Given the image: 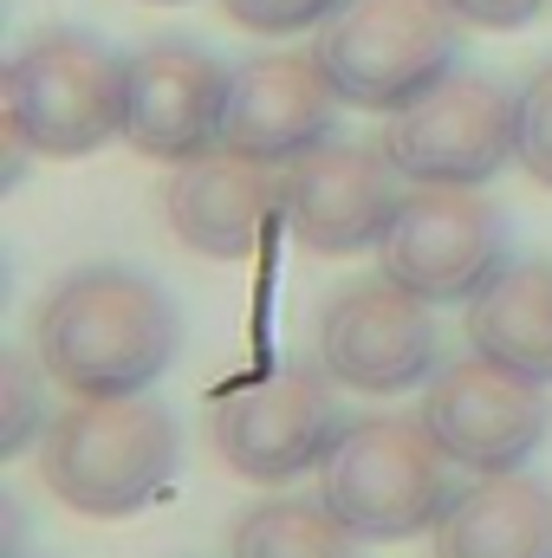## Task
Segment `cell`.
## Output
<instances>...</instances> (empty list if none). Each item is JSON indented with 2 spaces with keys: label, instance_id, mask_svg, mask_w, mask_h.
<instances>
[{
  "label": "cell",
  "instance_id": "obj_13",
  "mask_svg": "<svg viewBox=\"0 0 552 558\" xmlns=\"http://www.w3.org/2000/svg\"><path fill=\"white\" fill-rule=\"evenodd\" d=\"M338 85L319 52H261L228 72V118L221 143L261 162H292L319 143H332L338 124Z\"/></svg>",
  "mask_w": 552,
  "mask_h": 558
},
{
  "label": "cell",
  "instance_id": "obj_18",
  "mask_svg": "<svg viewBox=\"0 0 552 558\" xmlns=\"http://www.w3.org/2000/svg\"><path fill=\"white\" fill-rule=\"evenodd\" d=\"M46 364L7 351L0 357V461L26 454L33 441H46V397H39Z\"/></svg>",
  "mask_w": 552,
  "mask_h": 558
},
{
  "label": "cell",
  "instance_id": "obj_16",
  "mask_svg": "<svg viewBox=\"0 0 552 558\" xmlns=\"http://www.w3.org/2000/svg\"><path fill=\"white\" fill-rule=\"evenodd\" d=\"M468 351L552 384V267L547 260H507L468 299Z\"/></svg>",
  "mask_w": 552,
  "mask_h": 558
},
{
  "label": "cell",
  "instance_id": "obj_11",
  "mask_svg": "<svg viewBox=\"0 0 552 558\" xmlns=\"http://www.w3.org/2000/svg\"><path fill=\"white\" fill-rule=\"evenodd\" d=\"M319 364L358 397H404L435 377V318L429 299L404 292L397 279L345 286L319 318Z\"/></svg>",
  "mask_w": 552,
  "mask_h": 558
},
{
  "label": "cell",
  "instance_id": "obj_19",
  "mask_svg": "<svg viewBox=\"0 0 552 558\" xmlns=\"http://www.w3.org/2000/svg\"><path fill=\"white\" fill-rule=\"evenodd\" d=\"M520 169L552 189V59L520 85Z\"/></svg>",
  "mask_w": 552,
  "mask_h": 558
},
{
  "label": "cell",
  "instance_id": "obj_6",
  "mask_svg": "<svg viewBox=\"0 0 552 558\" xmlns=\"http://www.w3.org/2000/svg\"><path fill=\"white\" fill-rule=\"evenodd\" d=\"M384 156L410 189H481L520 156V92L488 72H448L391 111Z\"/></svg>",
  "mask_w": 552,
  "mask_h": 558
},
{
  "label": "cell",
  "instance_id": "obj_2",
  "mask_svg": "<svg viewBox=\"0 0 552 558\" xmlns=\"http://www.w3.org/2000/svg\"><path fill=\"white\" fill-rule=\"evenodd\" d=\"M176 416L149 397H79L46 422L39 474L59 507L85 520H124L176 474Z\"/></svg>",
  "mask_w": 552,
  "mask_h": 558
},
{
  "label": "cell",
  "instance_id": "obj_3",
  "mask_svg": "<svg viewBox=\"0 0 552 558\" xmlns=\"http://www.w3.org/2000/svg\"><path fill=\"white\" fill-rule=\"evenodd\" d=\"M461 481L448 448L429 435L422 416H364L338 435V448L319 468V500L364 539L391 546L435 533L455 507Z\"/></svg>",
  "mask_w": 552,
  "mask_h": 558
},
{
  "label": "cell",
  "instance_id": "obj_17",
  "mask_svg": "<svg viewBox=\"0 0 552 558\" xmlns=\"http://www.w3.org/2000/svg\"><path fill=\"white\" fill-rule=\"evenodd\" d=\"M228 558H358V533L325 500H261L241 513Z\"/></svg>",
  "mask_w": 552,
  "mask_h": 558
},
{
  "label": "cell",
  "instance_id": "obj_8",
  "mask_svg": "<svg viewBox=\"0 0 552 558\" xmlns=\"http://www.w3.org/2000/svg\"><path fill=\"white\" fill-rule=\"evenodd\" d=\"M377 260L429 305H468L507 267V215L481 189H410Z\"/></svg>",
  "mask_w": 552,
  "mask_h": 558
},
{
  "label": "cell",
  "instance_id": "obj_4",
  "mask_svg": "<svg viewBox=\"0 0 552 558\" xmlns=\"http://www.w3.org/2000/svg\"><path fill=\"white\" fill-rule=\"evenodd\" d=\"M0 118L39 156H92L124 137V59L85 26H52L7 59Z\"/></svg>",
  "mask_w": 552,
  "mask_h": 558
},
{
  "label": "cell",
  "instance_id": "obj_10",
  "mask_svg": "<svg viewBox=\"0 0 552 558\" xmlns=\"http://www.w3.org/2000/svg\"><path fill=\"white\" fill-rule=\"evenodd\" d=\"M422 422L448 448L455 468H468V474H514L547 441L552 397H547V384L514 377V371H501V364L468 351L461 364H442L429 377Z\"/></svg>",
  "mask_w": 552,
  "mask_h": 558
},
{
  "label": "cell",
  "instance_id": "obj_9",
  "mask_svg": "<svg viewBox=\"0 0 552 558\" xmlns=\"http://www.w3.org/2000/svg\"><path fill=\"white\" fill-rule=\"evenodd\" d=\"M404 208L397 189V162L384 156V143H319L292 162H279V228L292 234V247L345 260L364 254L391 234Z\"/></svg>",
  "mask_w": 552,
  "mask_h": 558
},
{
  "label": "cell",
  "instance_id": "obj_21",
  "mask_svg": "<svg viewBox=\"0 0 552 558\" xmlns=\"http://www.w3.org/2000/svg\"><path fill=\"white\" fill-rule=\"evenodd\" d=\"M461 13V26H481V33H520L547 13V0H448Z\"/></svg>",
  "mask_w": 552,
  "mask_h": 558
},
{
  "label": "cell",
  "instance_id": "obj_5",
  "mask_svg": "<svg viewBox=\"0 0 552 558\" xmlns=\"http://www.w3.org/2000/svg\"><path fill=\"white\" fill-rule=\"evenodd\" d=\"M319 59L345 105L404 111L461 59V13L448 0H345L319 26Z\"/></svg>",
  "mask_w": 552,
  "mask_h": 558
},
{
  "label": "cell",
  "instance_id": "obj_12",
  "mask_svg": "<svg viewBox=\"0 0 552 558\" xmlns=\"http://www.w3.org/2000/svg\"><path fill=\"white\" fill-rule=\"evenodd\" d=\"M228 72L189 39H149L124 59V143L156 162H189L221 143Z\"/></svg>",
  "mask_w": 552,
  "mask_h": 558
},
{
  "label": "cell",
  "instance_id": "obj_15",
  "mask_svg": "<svg viewBox=\"0 0 552 558\" xmlns=\"http://www.w3.org/2000/svg\"><path fill=\"white\" fill-rule=\"evenodd\" d=\"M435 558H552V481L475 474L435 526Z\"/></svg>",
  "mask_w": 552,
  "mask_h": 558
},
{
  "label": "cell",
  "instance_id": "obj_7",
  "mask_svg": "<svg viewBox=\"0 0 552 558\" xmlns=\"http://www.w3.org/2000/svg\"><path fill=\"white\" fill-rule=\"evenodd\" d=\"M208 428H215V454L241 481L274 487V481L325 468V454L338 448V435L351 422L338 410V377L325 364H286L274 377L228 390Z\"/></svg>",
  "mask_w": 552,
  "mask_h": 558
},
{
  "label": "cell",
  "instance_id": "obj_22",
  "mask_svg": "<svg viewBox=\"0 0 552 558\" xmlns=\"http://www.w3.org/2000/svg\"><path fill=\"white\" fill-rule=\"evenodd\" d=\"M156 7H182V0H156Z\"/></svg>",
  "mask_w": 552,
  "mask_h": 558
},
{
  "label": "cell",
  "instance_id": "obj_20",
  "mask_svg": "<svg viewBox=\"0 0 552 558\" xmlns=\"http://www.w3.org/2000/svg\"><path fill=\"white\" fill-rule=\"evenodd\" d=\"M228 7V20L235 26H248V33H274V39H286V33H305V26H325L345 0H221Z\"/></svg>",
  "mask_w": 552,
  "mask_h": 558
},
{
  "label": "cell",
  "instance_id": "obj_14",
  "mask_svg": "<svg viewBox=\"0 0 552 558\" xmlns=\"http://www.w3.org/2000/svg\"><path fill=\"white\" fill-rule=\"evenodd\" d=\"M163 215L176 228V241L202 260H248L279 221V162L241 156L228 143L176 162L169 189H163Z\"/></svg>",
  "mask_w": 552,
  "mask_h": 558
},
{
  "label": "cell",
  "instance_id": "obj_1",
  "mask_svg": "<svg viewBox=\"0 0 552 558\" xmlns=\"http://www.w3.org/2000/svg\"><path fill=\"white\" fill-rule=\"evenodd\" d=\"M182 344L169 292L131 267L65 274L33 318V351L46 377L72 397H143Z\"/></svg>",
  "mask_w": 552,
  "mask_h": 558
}]
</instances>
